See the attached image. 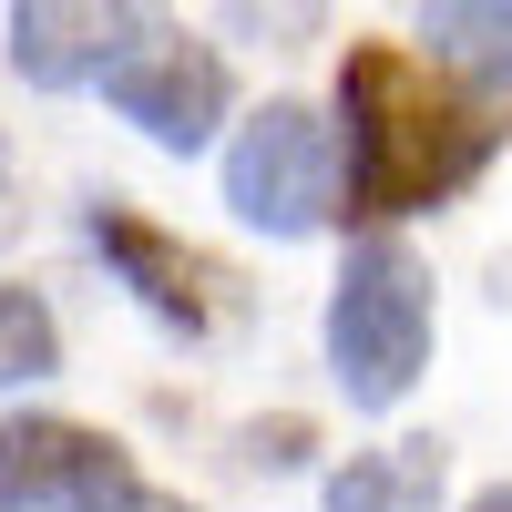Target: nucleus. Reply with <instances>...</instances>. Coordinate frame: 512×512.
Masks as SVG:
<instances>
[{"label": "nucleus", "mask_w": 512, "mask_h": 512, "mask_svg": "<svg viewBox=\"0 0 512 512\" xmlns=\"http://www.w3.org/2000/svg\"><path fill=\"white\" fill-rule=\"evenodd\" d=\"M103 103L134 123L144 144L195 154V144H216V123H226V62L205 52V41H185V31H164V21H154L134 52L103 72Z\"/></svg>", "instance_id": "nucleus-4"}, {"label": "nucleus", "mask_w": 512, "mask_h": 512, "mask_svg": "<svg viewBox=\"0 0 512 512\" xmlns=\"http://www.w3.org/2000/svg\"><path fill=\"white\" fill-rule=\"evenodd\" d=\"M164 11L154 0H11V72L31 93H72V82H103Z\"/></svg>", "instance_id": "nucleus-6"}, {"label": "nucleus", "mask_w": 512, "mask_h": 512, "mask_svg": "<svg viewBox=\"0 0 512 512\" xmlns=\"http://www.w3.org/2000/svg\"><path fill=\"white\" fill-rule=\"evenodd\" d=\"M113 512H185V502H164V492H144V482H134V492H123Z\"/></svg>", "instance_id": "nucleus-13"}, {"label": "nucleus", "mask_w": 512, "mask_h": 512, "mask_svg": "<svg viewBox=\"0 0 512 512\" xmlns=\"http://www.w3.org/2000/svg\"><path fill=\"white\" fill-rule=\"evenodd\" d=\"M441 441H400V451H359L349 472H328V512H431L441 492Z\"/></svg>", "instance_id": "nucleus-9"}, {"label": "nucleus", "mask_w": 512, "mask_h": 512, "mask_svg": "<svg viewBox=\"0 0 512 512\" xmlns=\"http://www.w3.org/2000/svg\"><path fill=\"white\" fill-rule=\"evenodd\" d=\"M134 492V461L82 420H0V512H113Z\"/></svg>", "instance_id": "nucleus-5"}, {"label": "nucleus", "mask_w": 512, "mask_h": 512, "mask_svg": "<svg viewBox=\"0 0 512 512\" xmlns=\"http://www.w3.org/2000/svg\"><path fill=\"white\" fill-rule=\"evenodd\" d=\"M338 175H349V164H338V134L308 103H267L226 144V205L246 226H267V236H318L338 216Z\"/></svg>", "instance_id": "nucleus-3"}, {"label": "nucleus", "mask_w": 512, "mask_h": 512, "mask_svg": "<svg viewBox=\"0 0 512 512\" xmlns=\"http://www.w3.org/2000/svg\"><path fill=\"white\" fill-rule=\"evenodd\" d=\"M461 512H512V482H492V492H472Z\"/></svg>", "instance_id": "nucleus-14"}, {"label": "nucleus", "mask_w": 512, "mask_h": 512, "mask_svg": "<svg viewBox=\"0 0 512 512\" xmlns=\"http://www.w3.org/2000/svg\"><path fill=\"white\" fill-rule=\"evenodd\" d=\"M82 236H93V256H103V267L134 287L175 338H205V328L226 318V287H236V277H226V267H205L195 246H175L164 226H144L134 205H113V195H103L93 216H82Z\"/></svg>", "instance_id": "nucleus-7"}, {"label": "nucleus", "mask_w": 512, "mask_h": 512, "mask_svg": "<svg viewBox=\"0 0 512 512\" xmlns=\"http://www.w3.org/2000/svg\"><path fill=\"white\" fill-rule=\"evenodd\" d=\"M62 369V328L31 287H0V390H31V379Z\"/></svg>", "instance_id": "nucleus-10"}, {"label": "nucleus", "mask_w": 512, "mask_h": 512, "mask_svg": "<svg viewBox=\"0 0 512 512\" xmlns=\"http://www.w3.org/2000/svg\"><path fill=\"white\" fill-rule=\"evenodd\" d=\"M328 369L349 410H400L410 379L431 369V267L400 236L349 246V267L328 287Z\"/></svg>", "instance_id": "nucleus-2"}, {"label": "nucleus", "mask_w": 512, "mask_h": 512, "mask_svg": "<svg viewBox=\"0 0 512 512\" xmlns=\"http://www.w3.org/2000/svg\"><path fill=\"white\" fill-rule=\"evenodd\" d=\"M420 41H431V62L502 93L512 82V0H420Z\"/></svg>", "instance_id": "nucleus-8"}, {"label": "nucleus", "mask_w": 512, "mask_h": 512, "mask_svg": "<svg viewBox=\"0 0 512 512\" xmlns=\"http://www.w3.org/2000/svg\"><path fill=\"white\" fill-rule=\"evenodd\" d=\"M246 461H267V472H287V461H308V420H277V431L256 420V431H246Z\"/></svg>", "instance_id": "nucleus-12"}, {"label": "nucleus", "mask_w": 512, "mask_h": 512, "mask_svg": "<svg viewBox=\"0 0 512 512\" xmlns=\"http://www.w3.org/2000/svg\"><path fill=\"white\" fill-rule=\"evenodd\" d=\"M338 123H349V205L359 216H420V205L461 195L492 164L502 123L451 93L431 62H410L400 41H349L338 62Z\"/></svg>", "instance_id": "nucleus-1"}, {"label": "nucleus", "mask_w": 512, "mask_h": 512, "mask_svg": "<svg viewBox=\"0 0 512 512\" xmlns=\"http://www.w3.org/2000/svg\"><path fill=\"white\" fill-rule=\"evenodd\" d=\"M216 21L256 52H308L318 41V0H216Z\"/></svg>", "instance_id": "nucleus-11"}]
</instances>
